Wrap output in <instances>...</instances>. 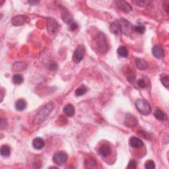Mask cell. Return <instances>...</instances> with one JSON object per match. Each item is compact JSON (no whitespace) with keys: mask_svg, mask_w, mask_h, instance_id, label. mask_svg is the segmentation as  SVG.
Segmentation results:
<instances>
[{"mask_svg":"<svg viewBox=\"0 0 169 169\" xmlns=\"http://www.w3.org/2000/svg\"><path fill=\"white\" fill-rule=\"evenodd\" d=\"M27 64L24 62H17L15 63L13 67V71H24L27 69Z\"/></svg>","mask_w":169,"mask_h":169,"instance_id":"21","label":"cell"},{"mask_svg":"<svg viewBox=\"0 0 169 169\" xmlns=\"http://www.w3.org/2000/svg\"><path fill=\"white\" fill-rule=\"evenodd\" d=\"M28 3H30L31 5H35L36 4H37L39 3L38 1H29L28 2Z\"/></svg>","mask_w":169,"mask_h":169,"instance_id":"34","label":"cell"},{"mask_svg":"<svg viewBox=\"0 0 169 169\" xmlns=\"http://www.w3.org/2000/svg\"><path fill=\"white\" fill-rule=\"evenodd\" d=\"M135 3H136L137 5H139V6H143V5H145V4H146L147 3V2H145V1H135L134 2Z\"/></svg>","mask_w":169,"mask_h":169,"instance_id":"33","label":"cell"},{"mask_svg":"<svg viewBox=\"0 0 169 169\" xmlns=\"http://www.w3.org/2000/svg\"><path fill=\"white\" fill-rule=\"evenodd\" d=\"M86 166L87 168H96V163L92 158H88L85 161Z\"/></svg>","mask_w":169,"mask_h":169,"instance_id":"25","label":"cell"},{"mask_svg":"<svg viewBox=\"0 0 169 169\" xmlns=\"http://www.w3.org/2000/svg\"><path fill=\"white\" fill-rule=\"evenodd\" d=\"M138 84L142 88H146L147 87V83L143 79H139L138 81Z\"/></svg>","mask_w":169,"mask_h":169,"instance_id":"30","label":"cell"},{"mask_svg":"<svg viewBox=\"0 0 169 169\" xmlns=\"http://www.w3.org/2000/svg\"><path fill=\"white\" fill-rule=\"evenodd\" d=\"M45 146V143H44V139H42L41 138H35L33 142V146L37 150H41Z\"/></svg>","mask_w":169,"mask_h":169,"instance_id":"16","label":"cell"},{"mask_svg":"<svg viewBox=\"0 0 169 169\" xmlns=\"http://www.w3.org/2000/svg\"><path fill=\"white\" fill-rule=\"evenodd\" d=\"M145 168L147 169H153L155 168V164L153 160H149L145 164Z\"/></svg>","mask_w":169,"mask_h":169,"instance_id":"28","label":"cell"},{"mask_svg":"<svg viewBox=\"0 0 169 169\" xmlns=\"http://www.w3.org/2000/svg\"><path fill=\"white\" fill-rule=\"evenodd\" d=\"M23 77L20 74H15L13 77V81L15 84H21L23 82Z\"/></svg>","mask_w":169,"mask_h":169,"instance_id":"26","label":"cell"},{"mask_svg":"<svg viewBox=\"0 0 169 169\" xmlns=\"http://www.w3.org/2000/svg\"><path fill=\"white\" fill-rule=\"evenodd\" d=\"M30 19L26 15H17L12 19V24L15 26H20L28 23Z\"/></svg>","mask_w":169,"mask_h":169,"instance_id":"8","label":"cell"},{"mask_svg":"<svg viewBox=\"0 0 169 169\" xmlns=\"http://www.w3.org/2000/svg\"><path fill=\"white\" fill-rule=\"evenodd\" d=\"M63 111L68 117H73L75 113V109L74 106L71 104H68L63 107Z\"/></svg>","mask_w":169,"mask_h":169,"instance_id":"15","label":"cell"},{"mask_svg":"<svg viewBox=\"0 0 169 169\" xmlns=\"http://www.w3.org/2000/svg\"><path fill=\"white\" fill-rule=\"evenodd\" d=\"M84 49L82 46H79L74 51V53L73 54V57H72V59L75 63H78L81 62L83 59L84 58Z\"/></svg>","mask_w":169,"mask_h":169,"instance_id":"7","label":"cell"},{"mask_svg":"<svg viewBox=\"0 0 169 169\" xmlns=\"http://www.w3.org/2000/svg\"><path fill=\"white\" fill-rule=\"evenodd\" d=\"M130 144L131 147L135 149L141 148L143 146L142 141L138 138H135V137H131L130 139Z\"/></svg>","mask_w":169,"mask_h":169,"instance_id":"14","label":"cell"},{"mask_svg":"<svg viewBox=\"0 0 169 169\" xmlns=\"http://www.w3.org/2000/svg\"><path fill=\"white\" fill-rule=\"evenodd\" d=\"M47 31L50 34H54L57 33L59 29V24L53 18H48L46 20Z\"/></svg>","mask_w":169,"mask_h":169,"instance_id":"6","label":"cell"},{"mask_svg":"<svg viewBox=\"0 0 169 169\" xmlns=\"http://www.w3.org/2000/svg\"><path fill=\"white\" fill-rule=\"evenodd\" d=\"M99 153L104 158L108 157V156H110V155L111 154V149L110 146H108L106 144L102 145L99 149Z\"/></svg>","mask_w":169,"mask_h":169,"instance_id":"13","label":"cell"},{"mask_svg":"<svg viewBox=\"0 0 169 169\" xmlns=\"http://www.w3.org/2000/svg\"><path fill=\"white\" fill-rule=\"evenodd\" d=\"M152 53L156 58L162 59L164 56V52L161 46L155 45L152 48Z\"/></svg>","mask_w":169,"mask_h":169,"instance_id":"11","label":"cell"},{"mask_svg":"<svg viewBox=\"0 0 169 169\" xmlns=\"http://www.w3.org/2000/svg\"><path fill=\"white\" fill-rule=\"evenodd\" d=\"M134 30L136 32V33H139V34H143L146 31V27L144 25H139L134 27Z\"/></svg>","mask_w":169,"mask_h":169,"instance_id":"27","label":"cell"},{"mask_svg":"<svg viewBox=\"0 0 169 169\" xmlns=\"http://www.w3.org/2000/svg\"><path fill=\"white\" fill-rule=\"evenodd\" d=\"M135 65L139 70H146L148 68L147 62L143 59L137 58L135 60Z\"/></svg>","mask_w":169,"mask_h":169,"instance_id":"17","label":"cell"},{"mask_svg":"<svg viewBox=\"0 0 169 169\" xmlns=\"http://www.w3.org/2000/svg\"><path fill=\"white\" fill-rule=\"evenodd\" d=\"M138 121L134 116H132L131 114H127L126 117L125 119V125L130 127L132 128L134 127L135 126L138 125Z\"/></svg>","mask_w":169,"mask_h":169,"instance_id":"12","label":"cell"},{"mask_svg":"<svg viewBox=\"0 0 169 169\" xmlns=\"http://www.w3.org/2000/svg\"><path fill=\"white\" fill-rule=\"evenodd\" d=\"M27 107V102L24 99H19L15 103V108L18 111H23Z\"/></svg>","mask_w":169,"mask_h":169,"instance_id":"19","label":"cell"},{"mask_svg":"<svg viewBox=\"0 0 169 169\" xmlns=\"http://www.w3.org/2000/svg\"><path fill=\"white\" fill-rule=\"evenodd\" d=\"M88 89L87 88L84 86V85H81V87H79L78 88H77V90L75 91V95L77 96H81L84 95L87 92Z\"/></svg>","mask_w":169,"mask_h":169,"instance_id":"24","label":"cell"},{"mask_svg":"<svg viewBox=\"0 0 169 169\" xmlns=\"http://www.w3.org/2000/svg\"><path fill=\"white\" fill-rule=\"evenodd\" d=\"M0 153H1V155L3 156H9L11 154V149L7 145H3L1 147Z\"/></svg>","mask_w":169,"mask_h":169,"instance_id":"22","label":"cell"},{"mask_svg":"<svg viewBox=\"0 0 169 169\" xmlns=\"http://www.w3.org/2000/svg\"><path fill=\"white\" fill-rule=\"evenodd\" d=\"M118 23L120 24L121 33L126 36H130L133 29H134V27L131 25V24L124 19L120 20L118 21Z\"/></svg>","mask_w":169,"mask_h":169,"instance_id":"4","label":"cell"},{"mask_svg":"<svg viewBox=\"0 0 169 169\" xmlns=\"http://www.w3.org/2000/svg\"><path fill=\"white\" fill-rule=\"evenodd\" d=\"M110 29L112 33L114 34H118L119 33H121V30H120V27L118 21H116L114 23H112L110 25Z\"/></svg>","mask_w":169,"mask_h":169,"instance_id":"20","label":"cell"},{"mask_svg":"<svg viewBox=\"0 0 169 169\" xmlns=\"http://www.w3.org/2000/svg\"><path fill=\"white\" fill-rule=\"evenodd\" d=\"M118 54L123 58H127L128 56V50L125 46H120L117 50Z\"/></svg>","mask_w":169,"mask_h":169,"instance_id":"23","label":"cell"},{"mask_svg":"<svg viewBox=\"0 0 169 169\" xmlns=\"http://www.w3.org/2000/svg\"><path fill=\"white\" fill-rule=\"evenodd\" d=\"M93 44L95 50L99 54H105L108 50V43L106 36L102 33H99L94 39Z\"/></svg>","mask_w":169,"mask_h":169,"instance_id":"2","label":"cell"},{"mask_svg":"<svg viewBox=\"0 0 169 169\" xmlns=\"http://www.w3.org/2000/svg\"><path fill=\"white\" fill-rule=\"evenodd\" d=\"M160 81H161V83H163V85L166 88H168L169 86V77L168 75H165L163 77L160 79Z\"/></svg>","mask_w":169,"mask_h":169,"instance_id":"29","label":"cell"},{"mask_svg":"<svg viewBox=\"0 0 169 169\" xmlns=\"http://www.w3.org/2000/svg\"><path fill=\"white\" fill-rule=\"evenodd\" d=\"M78 27V25L76 24L75 23H72L70 24V29L71 31H75L77 29Z\"/></svg>","mask_w":169,"mask_h":169,"instance_id":"32","label":"cell"},{"mask_svg":"<svg viewBox=\"0 0 169 169\" xmlns=\"http://www.w3.org/2000/svg\"><path fill=\"white\" fill-rule=\"evenodd\" d=\"M135 106L139 113L143 115H148L151 112V107L146 100L138 99L135 102Z\"/></svg>","mask_w":169,"mask_h":169,"instance_id":"3","label":"cell"},{"mask_svg":"<svg viewBox=\"0 0 169 169\" xmlns=\"http://www.w3.org/2000/svg\"><path fill=\"white\" fill-rule=\"evenodd\" d=\"M154 115L155 118L156 120H159V121L163 122V121H165V120H167V116L166 114L164 113V112L162 110H160V109L155 110L154 112Z\"/></svg>","mask_w":169,"mask_h":169,"instance_id":"18","label":"cell"},{"mask_svg":"<svg viewBox=\"0 0 169 169\" xmlns=\"http://www.w3.org/2000/svg\"><path fill=\"white\" fill-rule=\"evenodd\" d=\"M54 109V104L52 102L45 104L41 110H40L37 114L35 115L34 118V123L35 124H40L42 123L44 120L49 116L52 111Z\"/></svg>","mask_w":169,"mask_h":169,"instance_id":"1","label":"cell"},{"mask_svg":"<svg viewBox=\"0 0 169 169\" xmlns=\"http://www.w3.org/2000/svg\"><path fill=\"white\" fill-rule=\"evenodd\" d=\"M62 19L63 21L67 24H71L73 23V17H72L70 12L68 11L66 7H61Z\"/></svg>","mask_w":169,"mask_h":169,"instance_id":"9","label":"cell"},{"mask_svg":"<svg viewBox=\"0 0 169 169\" xmlns=\"http://www.w3.org/2000/svg\"><path fill=\"white\" fill-rule=\"evenodd\" d=\"M67 155L63 151H59L56 153L53 156L52 158V160L53 162L57 164V165H63V164H65L67 160Z\"/></svg>","mask_w":169,"mask_h":169,"instance_id":"5","label":"cell"},{"mask_svg":"<svg viewBox=\"0 0 169 169\" xmlns=\"http://www.w3.org/2000/svg\"><path fill=\"white\" fill-rule=\"evenodd\" d=\"M115 4L120 10L125 13H129L132 11V7L125 1H116Z\"/></svg>","mask_w":169,"mask_h":169,"instance_id":"10","label":"cell"},{"mask_svg":"<svg viewBox=\"0 0 169 169\" xmlns=\"http://www.w3.org/2000/svg\"><path fill=\"white\" fill-rule=\"evenodd\" d=\"M136 167H137V163L134 160H131L130 162H129L128 166V168L134 169V168H136Z\"/></svg>","mask_w":169,"mask_h":169,"instance_id":"31","label":"cell"}]
</instances>
